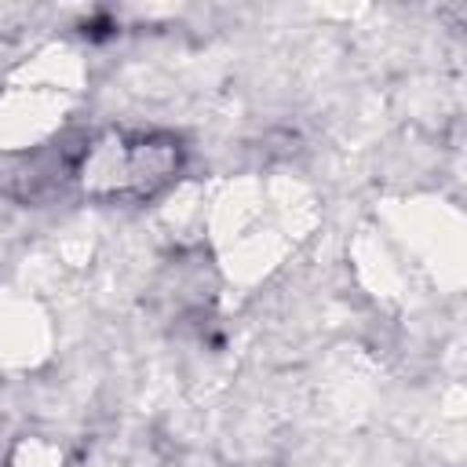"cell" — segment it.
I'll return each instance as SVG.
<instances>
[{
    "mask_svg": "<svg viewBox=\"0 0 467 467\" xmlns=\"http://www.w3.org/2000/svg\"><path fill=\"white\" fill-rule=\"evenodd\" d=\"M179 168V142L164 135H109L84 153V190L99 197H146Z\"/></svg>",
    "mask_w": 467,
    "mask_h": 467,
    "instance_id": "obj_1",
    "label": "cell"
}]
</instances>
